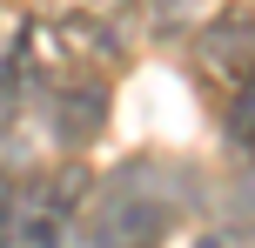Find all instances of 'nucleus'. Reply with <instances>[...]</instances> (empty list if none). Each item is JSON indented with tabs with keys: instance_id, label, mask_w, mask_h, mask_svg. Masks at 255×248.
Returning a JSON list of instances; mask_svg holds the SVG:
<instances>
[{
	"instance_id": "20e7f679",
	"label": "nucleus",
	"mask_w": 255,
	"mask_h": 248,
	"mask_svg": "<svg viewBox=\"0 0 255 248\" xmlns=\"http://www.w3.org/2000/svg\"><path fill=\"white\" fill-rule=\"evenodd\" d=\"M40 20L74 61H121L134 40L141 0H40Z\"/></svg>"
},
{
	"instance_id": "0eeeda50",
	"label": "nucleus",
	"mask_w": 255,
	"mask_h": 248,
	"mask_svg": "<svg viewBox=\"0 0 255 248\" xmlns=\"http://www.w3.org/2000/svg\"><path fill=\"white\" fill-rule=\"evenodd\" d=\"M195 248H255V215H235V222H215L195 235Z\"/></svg>"
},
{
	"instance_id": "6e6552de",
	"label": "nucleus",
	"mask_w": 255,
	"mask_h": 248,
	"mask_svg": "<svg viewBox=\"0 0 255 248\" xmlns=\"http://www.w3.org/2000/svg\"><path fill=\"white\" fill-rule=\"evenodd\" d=\"M0 248H13V174H0Z\"/></svg>"
},
{
	"instance_id": "f257e3e1",
	"label": "nucleus",
	"mask_w": 255,
	"mask_h": 248,
	"mask_svg": "<svg viewBox=\"0 0 255 248\" xmlns=\"http://www.w3.org/2000/svg\"><path fill=\"white\" fill-rule=\"evenodd\" d=\"M208 201V181L175 155H134L115 161L88 188L81 208V248H161Z\"/></svg>"
},
{
	"instance_id": "7ed1b4c3",
	"label": "nucleus",
	"mask_w": 255,
	"mask_h": 248,
	"mask_svg": "<svg viewBox=\"0 0 255 248\" xmlns=\"http://www.w3.org/2000/svg\"><path fill=\"white\" fill-rule=\"evenodd\" d=\"M27 121H34L54 148L81 155V148H94V134L108 128V81L94 74L88 61H74V54L61 47V61L47 67V81H40L34 114H27Z\"/></svg>"
},
{
	"instance_id": "39448f33",
	"label": "nucleus",
	"mask_w": 255,
	"mask_h": 248,
	"mask_svg": "<svg viewBox=\"0 0 255 248\" xmlns=\"http://www.w3.org/2000/svg\"><path fill=\"white\" fill-rule=\"evenodd\" d=\"M195 61H202V74L229 81V87H242L255 74V7H222L215 20L195 34Z\"/></svg>"
},
{
	"instance_id": "423d86ee",
	"label": "nucleus",
	"mask_w": 255,
	"mask_h": 248,
	"mask_svg": "<svg viewBox=\"0 0 255 248\" xmlns=\"http://www.w3.org/2000/svg\"><path fill=\"white\" fill-rule=\"evenodd\" d=\"M222 134H229V155L242 161V168H255V74L235 87L229 114H222Z\"/></svg>"
},
{
	"instance_id": "f03ea898",
	"label": "nucleus",
	"mask_w": 255,
	"mask_h": 248,
	"mask_svg": "<svg viewBox=\"0 0 255 248\" xmlns=\"http://www.w3.org/2000/svg\"><path fill=\"white\" fill-rule=\"evenodd\" d=\"M88 188H94L88 161H61V168L13 174V248H74L81 242Z\"/></svg>"
}]
</instances>
